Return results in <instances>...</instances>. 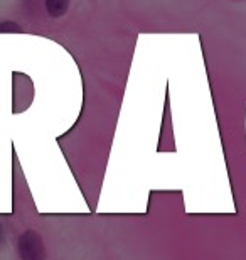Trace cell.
<instances>
[{"label": "cell", "mask_w": 246, "mask_h": 260, "mask_svg": "<svg viewBox=\"0 0 246 260\" xmlns=\"http://www.w3.org/2000/svg\"><path fill=\"white\" fill-rule=\"evenodd\" d=\"M17 253L20 260H46L43 237L34 230H25L20 233L17 240Z\"/></svg>", "instance_id": "obj_1"}, {"label": "cell", "mask_w": 246, "mask_h": 260, "mask_svg": "<svg viewBox=\"0 0 246 260\" xmlns=\"http://www.w3.org/2000/svg\"><path fill=\"white\" fill-rule=\"evenodd\" d=\"M69 7V0H46V9L52 17H61Z\"/></svg>", "instance_id": "obj_2"}, {"label": "cell", "mask_w": 246, "mask_h": 260, "mask_svg": "<svg viewBox=\"0 0 246 260\" xmlns=\"http://www.w3.org/2000/svg\"><path fill=\"white\" fill-rule=\"evenodd\" d=\"M0 240H2V228H0Z\"/></svg>", "instance_id": "obj_3"}]
</instances>
